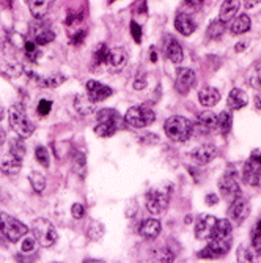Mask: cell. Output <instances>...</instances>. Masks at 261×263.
Here are the masks:
<instances>
[{
	"label": "cell",
	"instance_id": "1",
	"mask_svg": "<svg viewBox=\"0 0 261 263\" xmlns=\"http://www.w3.org/2000/svg\"><path fill=\"white\" fill-rule=\"evenodd\" d=\"M164 131L167 134V137L173 142H186L191 139L194 133V126L191 120H187L186 117L173 115L164 123Z\"/></svg>",
	"mask_w": 261,
	"mask_h": 263
},
{
	"label": "cell",
	"instance_id": "2",
	"mask_svg": "<svg viewBox=\"0 0 261 263\" xmlns=\"http://www.w3.org/2000/svg\"><path fill=\"white\" fill-rule=\"evenodd\" d=\"M29 233V229L26 224H22L19 219L13 218L11 214L0 211V235L10 243H17L22 240L24 235Z\"/></svg>",
	"mask_w": 261,
	"mask_h": 263
},
{
	"label": "cell",
	"instance_id": "3",
	"mask_svg": "<svg viewBox=\"0 0 261 263\" xmlns=\"http://www.w3.org/2000/svg\"><path fill=\"white\" fill-rule=\"evenodd\" d=\"M8 120L10 125L13 128V131L22 137V139H27L33 134V125L29 120L27 112L24 109L22 104H13L8 110Z\"/></svg>",
	"mask_w": 261,
	"mask_h": 263
},
{
	"label": "cell",
	"instance_id": "4",
	"mask_svg": "<svg viewBox=\"0 0 261 263\" xmlns=\"http://www.w3.org/2000/svg\"><path fill=\"white\" fill-rule=\"evenodd\" d=\"M30 232L33 233V236L38 240L41 248H51L57 243L58 240V233L57 229L54 227L52 222H49L47 219H35L32 222V229Z\"/></svg>",
	"mask_w": 261,
	"mask_h": 263
},
{
	"label": "cell",
	"instance_id": "5",
	"mask_svg": "<svg viewBox=\"0 0 261 263\" xmlns=\"http://www.w3.org/2000/svg\"><path fill=\"white\" fill-rule=\"evenodd\" d=\"M154 120H156L154 112L147 106H134L125 115V123L134 129L148 128L150 125L154 123Z\"/></svg>",
	"mask_w": 261,
	"mask_h": 263
},
{
	"label": "cell",
	"instance_id": "6",
	"mask_svg": "<svg viewBox=\"0 0 261 263\" xmlns=\"http://www.w3.org/2000/svg\"><path fill=\"white\" fill-rule=\"evenodd\" d=\"M30 36L32 41H35L38 46H46L55 40V32L51 29V26L43 19H35V22L30 24Z\"/></svg>",
	"mask_w": 261,
	"mask_h": 263
},
{
	"label": "cell",
	"instance_id": "7",
	"mask_svg": "<svg viewBox=\"0 0 261 263\" xmlns=\"http://www.w3.org/2000/svg\"><path fill=\"white\" fill-rule=\"evenodd\" d=\"M230 248H231V238H222V240L220 238H211L206 248H203L198 252V257L200 258H219L228 254Z\"/></svg>",
	"mask_w": 261,
	"mask_h": 263
},
{
	"label": "cell",
	"instance_id": "8",
	"mask_svg": "<svg viewBox=\"0 0 261 263\" xmlns=\"http://www.w3.org/2000/svg\"><path fill=\"white\" fill-rule=\"evenodd\" d=\"M249 214H250V205H249V200L243 194L233 199L227 210L228 219L233 221L234 224H241L243 221H246Z\"/></svg>",
	"mask_w": 261,
	"mask_h": 263
},
{
	"label": "cell",
	"instance_id": "9",
	"mask_svg": "<svg viewBox=\"0 0 261 263\" xmlns=\"http://www.w3.org/2000/svg\"><path fill=\"white\" fill-rule=\"evenodd\" d=\"M145 205H147V210L154 214V216H159L162 214L165 210L169 208V196L162 193V191H156V189H151L147 193L145 196Z\"/></svg>",
	"mask_w": 261,
	"mask_h": 263
},
{
	"label": "cell",
	"instance_id": "10",
	"mask_svg": "<svg viewBox=\"0 0 261 263\" xmlns=\"http://www.w3.org/2000/svg\"><path fill=\"white\" fill-rule=\"evenodd\" d=\"M197 84V74L191 68H178L175 78V90L179 95H187Z\"/></svg>",
	"mask_w": 261,
	"mask_h": 263
},
{
	"label": "cell",
	"instance_id": "11",
	"mask_svg": "<svg viewBox=\"0 0 261 263\" xmlns=\"http://www.w3.org/2000/svg\"><path fill=\"white\" fill-rule=\"evenodd\" d=\"M219 191L222 197L230 202L238 196H241V187L238 184V180H236V174H225L219 180Z\"/></svg>",
	"mask_w": 261,
	"mask_h": 263
},
{
	"label": "cell",
	"instance_id": "12",
	"mask_svg": "<svg viewBox=\"0 0 261 263\" xmlns=\"http://www.w3.org/2000/svg\"><path fill=\"white\" fill-rule=\"evenodd\" d=\"M113 95V90L109 85H104L98 81H88L87 82V97L91 103H101L110 98Z\"/></svg>",
	"mask_w": 261,
	"mask_h": 263
},
{
	"label": "cell",
	"instance_id": "13",
	"mask_svg": "<svg viewBox=\"0 0 261 263\" xmlns=\"http://www.w3.org/2000/svg\"><path fill=\"white\" fill-rule=\"evenodd\" d=\"M164 52H165V57H167L170 62H173L175 65H179L184 59L181 44L172 35L165 36V40H164Z\"/></svg>",
	"mask_w": 261,
	"mask_h": 263
},
{
	"label": "cell",
	"instance_id": "14",
	"mask_svg": "<svg viewBox=\"0 0 261 263\" xmlns=\"http://www.w3.org/2000/svg\"><path fill=\"white\" fill-rule=\"evenodd\" d=\"M217 219L214 216H211V214H206V216H202L197 219V224H195V236L197 240H211L212 236V230H214V226H216Z\"/></svg>",
	"mask_w": 261,
	"mask_h": 263
},
{
	"label": "cell",
	"instance_id": "15",
	"mask_svg": "<svg viewBox=\"0 0 261 263\" xmlns=\"http://www.w3.org/2000/svg\"><path fill=\"white\" fill-rule=\"evenodd\" d=\"M126 63H128V52L125 47H115V49H110L107 68L112 71V73H120L122 69H125Z\"/></svg>",
	"mask_w": 261,
	"mask_h": 263
},
{
	"label": "cell",
	"instance_id": "16",
	"mask_svg": "<svg viewBox=\"0 0 261 263\" xmlns=\"http://www.w3.org/2000/svg\"><path fill=\"white\" fill-rule=\"evenodd\" d=\"M219 155V150L217 147L214 145H209V143H205V145H200L197 148L192 150L191 156L195 162L198 164H209L212 159H216Z\"/></svg>",
	"mask_w": 261,
	"mask_h": 263
},
{
	"label": "cell",
	"instance_id": "17",
	"mask_svg": "<svg viewBox=\"0 0 261 263\" xmlns=\"http://www.w3.org/2000/svg\"><path fill=\"white\" fill-rule=\"evenodd\" d=\"M96 122L98 123H107V125H112V126L120 129L123 126L125 118L120 115V112L115 110V109H101L96 112Z\"/></svg>",
	"mask_w": 261,
	"mask_h": 263
},
{
	"label": "cell",
	"instance_id": "18",
	"mask_svg": "<svg viewBox=\"0 0 261 263\" xmlns=\"http://www.w3.org/2000/svg\"><path fill=\"white\" fill-rule=\"evenodd\" d=\"M160 230H162V226H160L159 219H156V218L145 219L138 227V233L144 236L145 240H156V238L160 235Z\"/></svg>",
	"mask_w": 261,
	"mask_h": 263
},
{
	"label": "cell",
	"instance_id": "19",
	"mask_svg": "<svg viewBox=\"0 0 261 263\" xmlns=\"http://www.w3.org/2000/svg\"><path fill=\"white\" fill-rule=\"evenodd\" d=\"M198 101L203 107H214L220 101V91L214 87H205L198 91Z\"/></svg>",
	"mask_w": 261,
	"mask_h": 263
},
{
	"label": "cell",
	"instance_id": "20",
	"mask_svg": "<svg viewBox=\"0 0 261 263\" xmlns=\"http://www.w3.org/2000/svg\"><path fill=\"white\" fill-rule=\"evenodd\" d=\"M175 29L183 35V36H191L195 32V22L192 21V17L189 14L179 13L175 17Z\"/></svg>",
	"mask_w": 261,
	"mask_h": 263
},
{
	"label": "cell",
	"instance_id": "21",
	"mask_svg": "<svg viewBox=\"0 0 261 263\" xmlns=\"http://www.w3.org/2000/svg\"><path fill=\"white\" fill-rule=\"evenodd\" d=\"M247 95L241 90V88H233L230 93H228V98H227V106L228 109L231 110H239L243 107L247 106Z\"/></svg>",
	"mask_w": 261,
	"mask_h": 263
},
{
	"label": "cell",
	"instance_id": "22",
	"mask_svg": "<svg viewBox=\"0 0 261 263\" xmlns=\"http://www.w3.org/2000/svg\"><path fill=\"white\" fill-rule=\"evenodd\" d=\"M239 7H241V0H224V4L220 7V14H219V19L222 22H231V19L238 14L239 11Z\"/></svg>",
	"mask_w": 261,
	"mask_h": 263
},
{
	"label": "cell",
	"instance_id": "23",
	"mask_svg": "<svg viewBox=\"0 0 261 263\" xmlns=\"http://www.w3.org/2000/svg\"><path fill=\"white\" fill-rule=\"evenodd\" d=\"M21 169H22V159L10 156V158H5V159L0 161V172H2L4 175L14 177L21 172Z\"/></svg>",
	"mask_w": 261,
	"mask_h": 263
},
{
	"label": "cell",
	"instance_id": "24",
	"mask_svg": "<svg viewBox=\"0 0 261 263\" xmlns=\"http://www.w3.org/2000/svg\"><path fill=\"white\" fill-rule=\"evenodd\" d=\"M198 125L202 126V129L205 133L216 131L217 129V115L211 110H203L202 114H198Z\"/></svg>",
	"mask_w": 261,
	"mask_h": 263
},
{
	"label": "cell",
	"instance_id": "25",
	"mask_svg": "<svg viewBox=\"0 0 261 263\" xmlns=\"http://www.w3.org/2000/svg\"><path fill=\"white\" fill-rule=\"evenodd\" d=\"M26 4L35 19H43L49 10V0H26Z\"/></svg>",
	"mask_w": 261,
	"mask_h": 263
},
{
	"label": "cell",
	"instance_id": "26",
	"mask_svg": "<svg viewBox=\"0 0 261 263\" xmlns=\"http://www.w3.org/2000/svg\"><path fill=\"white\" fill-rule=\"evenodd\" d=\"M71 165H73V172L84 178L85 172H87V158H85V153L79 152V150H74L73 158H71Z\"/></svg>",
	"mask_w": 261,
	"mask_h": 263
},
{
	"label": "cell",
	"instance_id": "27",
	"mask_svg": "<svg viewBox=\"0 0 261 263\" xmlns=\"http://www.w3.org/2000/svg\"><path fill=\"white\" fill-rule=\"evenodd\" d=\"M250 24L252 22H250V17L247 14H239L238 17H236L231 22L230 30H231L233 35H243V33H246V32L250 30Z\"/></svg>",
	"mask_w": 261,
	"mask_h": 263
},
{
	"label": "cell",
	"instance_id": "28",
	"mask_svg": "<svg viewBox=\"0 0 261 263\" xmlns=\"http://www.w3.org/2000/svg\"><path fill=\"white\" fill-rule=\"evenodd\" d=\"M231 222L230 219H217L214 230H212V236L211 238H231Z\"/></svg>",
	"mask_w": 261,
	"mask_h": 263
},
{
	"label": "cell",
	"instance_id": "29",
	"mask_svg": "<svg viewBox=\"0 0 261 263\" xmlns=\"http://www.w3.org/2000/svg\"><path fill=\"white\" fill-rule=\"evenodd\" d=\"M33 79H35V81L38 82V85H41L43 88H55V87L62 85V84L66 81V78H65L63 74H54V76H46V78L35 76Z\"/></svg>",
	"mask_w": 261,
	"mask_h": 263
},
{
	"label": "cell",
	"instance_id": "30",
	"mask_svg": "<svg viewBox=\"0 0 261 263\" xmlns=\"http://www.w3.org/2000/svg\"><path fill=\"white\" fill-rule=\"evenodd\" d=\"M233 126V117L228 110H222L217 115V131L222 136H228V133L231 131Z\"/></svg>",
	"mask_w": 261,
	"mask_h": 263
},
{
	"label": "cell",
	"instance_id": "31",
	"mask_svg": "<svg viewBox=\"0 0 261 263\" xmlns=\"http://www.w3.org/2000/svg\"><path fill=\"white\" fill-rule=\"evenodd\" d=\"M38 246H39V243H38L36 238L33 236V233L24 235V241H22V245H21V251H22L24 254H27V255L35 254V252L38 251Z\"/></svg>",
	"mask_w": 261,
	"mask_h": 263
},
{
	"label": "cell",
	"instance_id": "32",
	"mask_svg": "<svg viewBox=\"0 0 261 263\" xmlns=\"http://www.w3.org/2000/svg\"><path fill=\"white\" fill-rule=\"evenodd\" d=\"M224 32H225V22L217 19V21H212L209 24V27L206 30V36L211 40H219L224 35Z\"/></svg>",
	"mask_w": 261,
	"mask_h": 263
},
{
	"label": "cell",
	"instance_id": "33",
	"mask_svg": "<svg viewBox=\"0 0 261 263\" xmlns=\"http://www.w3.org/2000/svg\"><path fill=\"white\" fill-rule=\"evenodd\" d=\"M26 143H24L22 137H16L10 142V153L11 156L17 158V159H24V156H26Z\"/></svg>",
	"mask_w": 261,
	"mask_h": 263
},
{
	"label": "cell",
	"instance_id": "34",
	"mask_svg": "<svg viewBox=\"0 0 261 263\" xmlns=\"http://www.w3.org/2000/svg\"><path fill=\"white\" fill-rule=\"evenodd\" d=\"M109 54H110V49L107 47V44L101 43L96 46V51L93 54V60H94V65H107V60H109Z\"/></svg>",
	"mask_w": 261,
	"mask_h": 263
},
{
	"label": "cell",
	"instance_id": "35",
	"mask_svg": "<svg viewBox=\"0 0 261 263\" xmlns=\"http://www.w3.org/2000/svg\"><path fill=\"white\" fill-rule=\"evenodd\" d=\"M104 235V226L98 221H91L87 227V236L91 241H98L101 240Z\"/></svg>",
	"mask_w": 261,
	"mask_h": 263
},
{
	"label": "cell",
	"instance_id": "36",
	"mask_svg": "<svg viewBox=\"0 0 261 263\" xmlns=\"http://www.w3.org/2000/svg\"><path fill=\"white\" fill-rule=\"evenodd\" d=\"M24 51H26V55L30 62L36 63L41 57V51H39V47L35 41L32 40H27L26 43H24Z\"/></svg>",
	"mask_w": 261,
	"mask_h": 263
},
{
	"label": "cell",
	"instance_id": "37",
	"mask_svg": "<svg viewBox=\"0 0 261 263\" xmlns=\"http://www.w3.org/2000/svg\"><path fill=\"white\" fill-rule=\"evenodd\" d=\"M243 180L249 186H253V187H259L261 189V172H255V171H250V169H246V167H244Z\"/></svg>",
	"mask_w": 261,
	"mask_h": 263
},
{
	"label": "cell",
	"instance_id": "38",
	"mask_svg": "<svg viewBox=\"0 0 261 263\" xmlns=\"http://www.w3.org/2000/svg\"><path fill=\"white\" fill-rule=\"evenodd\" d=\"M76 109L81 115H90L94 109V103H91L88 97H77L76 98Z\"/></svg>",
	"mask_w": 261,
	"mask_h": 263
},
{
	"label": "cell",
	"instance_id": "39",
	"mask_svg": "<svg viewBox=\"0 0 261 263\" xmlns=\"http://www.w3.org/2000/svg\"><path fill=\"white\" fill-rule=\"evenodd\" d=\"M4 69H5V73L8 74V76H11V78H17V76H21L22 74V65L19 63V62H16V60H13V59H7L5 62H4Z\"/></svg>",
	"mask_w": 261,
	"mask_h": 263
},
{
	"label": "cell",
	"instance_id": "40",
	"mask_svg": "<svg viewBox=\"0 0 261 263\" xmlns=\"http://www.w3.org/2000/svg\"><path fill=\"white\" fill-rule=\"evenodd\" d=\"M244 167L255 172H261V150H253L249 159L246 161Z\"/></svg>",
	"mask_w": 261,
	"mask_h": 263
},
{
	"label": "cell",
	"instance_id": "41",
	"mask_svg": "<svg viewBox=\"0 0 261 263\" xmlns=\"http://www.w3.org/2000/svg\"><path fill=\"white\" fill-rule=\"evenodd\" d=\"M118 128L107 125V123H96V126H94V134L98 137H112Z\"/></svg>",
	"mask_w": 261,
	"mask_h": 263
},
{
	"label": "cell",
	"instance_id": "42",
	"mask_svg": "<svg viewBox=\"0 0 261 263\" xmlns=\"http://www.w3.org/2000/svg\"><path fill=\"white\" fill-rule=\"evenodd\" d=\"M35 158H36V161L44 167V169H47V167H49L51 159H49V152H47L46 147H43V145L36 147V148H35Z\"/></svg>",
	"mask_w": 261,
	"mask_h": 263
},
{
	"label": "cell",
	"instance_id": "43",
	"mask_svg": "<svg viewBox=\"0 0 261 263\" xmlns=\"http://www.w3.org/2000/svg\"><path fill=\"white\" fill-rule=\"evenodd\" d=\"M29 180H30V184H32V187L36 191V193H43L44 187H46V178H44L43 174L33 172V174L29 177Z\"/></svg>",
	"mask_w": 261,
	"mask_h": 263
},
{
	"label": "cell",
	"instance_id": "44",
	"mask_svg": "<svg viewBox=\"0 0 261 263\" xmlns=\"http://www.w3.org/2000/svg\"><path fill=\"white\" fill-rule=\"evenodd\" d=\"M236 258H238L239 263H247V261H253L255 260V254L247 246H239L238 252H236Z\"/></svg>",
	"mask_w": 261,
	"mask_h": 263
},
{
	"label": "cell",
	"instance_id": "45",
	"mask_svg": "<svg viewBox=\"0 0 261 263\" xmlns=\"http://www.w3.org/2000/svg\"><path fill=\"white\" fill-rule=\"evenodd\" d=\"M51 109H52V103H51L49 100H41V101L38 103L36 112H38L41 117H46V115H49Z\"/></svg>",
	"mask_w": 261,
	"mask_h": 263
},
{
	"label": "cell",
	"instance_id": "46",
	"mask_svg": "<svg viewBox=\"0 0 261 263\" xmlns=\"http://www.w3.org/2000/svg\"><path fill=\"white\" fill-rule=\"evenodd\" d=\"M129 29H131V35H132V38H134V41L135 43H140L142 41V27L138 26V24L135 22V21H131V24H129Z\"/></svg>",
	"mask_w": 261,
	"mask_h": 263
},
{
	"label": "cell",
	"instance_id": "47",
	"mask_svg": "<svg viewBox=\"0 0 261 263\" xmlns=\"http://www.w3.org/2000/svg\"><path fill=\"white\" fill-rule=\"evenodd\" d=\"M156 258L160 260V261H173L175 255H173V252L169 248H164V249L157 251V257Z\"/></svg>",
	"mask_w": 261,
	"mask_h": 263
},
{
	"label": "cell",
	"instance_id": "48",
	"mask_svg": "<svg viewBox=\"0 0 261 263\" xmlns=\"http://www.w3.org/2000/svg\"><path fill=\"white\" fill-rule=\"evenodd\" d=\"M71 214H73L74 219H82L85 216V206L82 203H74L71 206Z\"/></svg>",
	"mask_w": 261,
	"mask_h": 263
},
{
	"label": "cell",
	"instance_id": "49",
	"mask_svg": "<svg viewBox=\"0 0 261 263\" xmlns=\"http://www.w3.org/2000/svg\"><path fill=\"white\" fill-rule=\"evenodd\" d=\"M252 249H253V254L261 257V235H252Z\"/></svg>",
	"mask_w": 261,
	"mask_h": 263
},
{
	"label": "cell",
	"instance_id": "50",
	"mask_svg": "<svg viewBox=\"0 0 261 263\" xmlns=\"http://www.w3.org/2000/svg\"><path fill=\"white\" fill-rule=\"evenodd\" d=\"M147 78L145 76H142V74H138L135 79H134V84H132V87L135 88V90H144V88H147Z\"/></svg>",
	"mask_w": 261,
	"mask_h": 263
},
{
	"label": "cell",
	"instance_id": "51",
	"mask_svg": "<svg viewBox=\"0 0 261 263\" xmlns=\"http://www.w3.org/2000/svg\"><path fill=\"white\" fill-rule=\"evenodd\" d=\"M250 85H252L255 90L261 91V66L258 68V71L255 73V76L252 78V81H250Z\"/></svg>",
	"mask_w": 261,
	"mask_h": 263
},
{
	"label": "cell",
	"instance_id": "52",
	"mask_svg": "<svg viewBox=\"0 0 261 263\" xmlns=\"http://www.w3.org/2000/svg\"><path fill=\"white\" fill-rule=\"evenodd\" d=\"M142 143H148V145H154V143L159 142V136L156 134H145L144 137H140Z\"/></svg>",
	"mask_w": 261,
	"mask_h": 263
},
{
	"label": "cell",
	"instance_id": "53",
	"mask_svg": "<svg viewBox=\"0 0 261 263\" xmlns=\"http://www.w3.org/2000/svg\"><path fill=\"white\" fill-rule=\"evenodd\" d=\"M187 7H191L192 10H200L205 4V0H184Z\"/></svg>",
	"mask_w": 261,
	"mask_h": 263
},
{
	"label": "cell",
	"instance_id": "54",
	"mask_svg": "<svg viewBox=\"0 0 261 263\" xmlns=\"http://www.w3.org/2000/svg\"><path fill=\"white\" fill-rule=\"evenodd\" d=\"M205 202H206V205H209V206H214V205L219 202V196H217V194H214V193H211V194H208V196H206Z\"/></svg>",
	"mask_w": 261,
	"mask_h": 263
},
{
	"label": "cell",
	"instance_id": "55",
	"mask_svg": "<svg viewBox=\"0 0 261 263\" xmlns=\"http://www.w3.org/2000/svg\"><path fill=\"white\" fill-rule=\"evenodd\" d=\"M259 2H261V0H244V7H246L247 10H250V8H253V7H256Z\"/></svg>",
	"mask_w": 261,
	"mask_h": 263
},
{
	"label": "cell",
	"instance_id": "56",
	"mask_svg": "<svg viewBox=\"0 0 261 263\" xmlns=\"http://www.w3.org/2000/svg\"><path fill=\"white\" fill-rule=\"evenodd\" d=\"M255 106H256V109H259L261 110V91L256 95L255 97Z\"/></svg>",
	"mask_w": 261,
	"mask_h": 263
},
{
	"label": "cell",
	"instance_id": "57",
	"mask_svg": "<svg viewBox=\"0 0 261 263\" xmlns=\"http://www.w3.org/2000/svg\"><path fill=\"white\" fill-rule=\"evenodd\" d=\"M5 139H7V134H5V131L0 128V145H4L5 143Z\"/></svg>",
	"mask_w": 261,
	"mask_h": 263
},
{
	"label": "cell",
	"instance_id": "58",
	"mask_svg": "<svg viewBox=\"0 0 261 263\" xmlns=\"http://www.w3.org/2000/svg\"><path fill=\"white\" fill-rule=\"evenodd\" d=\"M234 49H236V52H241L243 49H246V43H238Z\"/></svg>",
	"mask_w": 261,
	"mask_h": 263
},
{
	"label": "cell",
	"instance_id": "59",
	"mask_svg": "<svg viewBox=\"0 0 261 263\" xmlns=\"http://www.w3.org/2000/svg\"><path fill=\"white\" fill-rule=\"evenodd\" d=\"M4 117H5V109H4V106L0 104V122L4 120Z\"/></svg>",
	"mask_w": 261,
	"mask_h": 263
},
{
	"label": "cell",
	"instance_id": "60",
	"mask_svg": "<svg viewBox=\"0 0 261 263\" xmlns=\"http://www.w3.org/2000/svg\"><path fill=\"white\" fill-rule=\"evenodd\" d=\"M157 60V54L154 51H151V62H156Z\"/></svg>",
	"mask_w": 261,
	"mask_h": 263
},
{
	"label": "cell",
	"instance_id": "61",
	"mask_svg": "<svg viewBox=\"0 0 261 263\" xmlns=\"http://www.w3.org/2000/svg\"><path fill=\"white\" fill-rule=\"evenodd\" d=\"M7 4H8V7H11L13 5V0H7Z\"/></svg>",
	"mask_w": 261,
	"mask_h": 263
}]
</instances>
